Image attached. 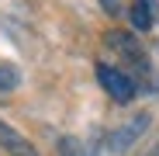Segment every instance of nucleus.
Here are the masks:
<instances>
[{"mask_svg": "<svg viewBox=\"0 0 159 156\" xmlns=\"http://www.w3.org/2000/svg\"><path fill=\"white\" fill-rule=\"evenodd\" d=\"M152 128V115L149 111H139V115H131V118H125L118 128H111L107 132V139H104V149H107L111 156H125V153H131L139 146V139Z\"/></svg>", "mask_w": 159, "mask_h": 156, "instance_id": "nucleus-1", "label": "nucleus"}, {"mask_svg": "<svg viewBox=\"0 0 159 156\" xmlns=\"http://www.w3.org/2000/svg\"><path fill=\"white\" fill-rule=\"evenodd\" d=\"M97 83L104 87V94H107L111 101H118V104H128L131 97L139 94L135 80H131L125 69L111 66V63H97Z\"/></svg>", "mask_w": 159, "mask_h": 156, "instance_id": "nucleus-2", "label": "nucleus"}, {"mask_svg": "<svg viewBox=\"0 0 159 156\" xmlns=\"http://www.w3.org/2000/svg\"><path fill=\"white\" fill-rule=\"evenodd\" d=\"M104 42H107L118 56H125L139 73H149V59H145V49H142L139 35H128V31H107V38H104Z\"/></svg>", "mask_w": 159, "mask_h": 156, "instance_id": "nucleus-3", "label": "nucleus"}, {"mask_svg": "<svg viewBox=\"0 0 159 156\" xmlns=\"http://www.w3.org/2000/svg\"><path fill=\"white\" fill-rule=\"evenodd\" d=\"M0 149L11 153V156H38V149H35L28 139H24L14 125H7L4 118H0Z\"/></svg>", "mask_w": 159, "mask_h": 156, "instance_id": "nucleus-4", "label": "nucleus"}, {"mask_svg": "<svg viewBox=\"0 0 159 156\" xmlns=\"http://www.w3.org/2000/svg\"><path fill=\"white\" fill-rule=\"evenodd\" d=\"M131 24H135V31H149L152 28V21H156V0H135L128 11Z\"/></svg>", "mask_w": 159, "mask_h": 156, "instance_id": "nucleus-5", "label": "nucleus"}, {"mask_svg": "<svg viewBox=\"0 0 159 156\" xmlns=\"http://www.w3.org/2000/svg\"><path fill=\"white\" fill-rule=\"evenodd\" d=\"M21 87V69L7 59H0V94H11Z\"/></svg>", "mask_w": 159, "mask_h": 156, "instance_id": "nucleus-6", "label": "nucleus"}, {"mask_svg": "<svg viewBox=\"0 0 159 156\" xmlns=\"http://www.w3.org/2000/svg\"><path fill=\"white\" fill-rule=\"evenodd\" d=\"M59 156H87V149L76 135H62L59 139Z\"/></svg>", "mask_w": 159, "mask_h": 156, "instance_id": "nucleus-7", "label": "nucleus"}, {"mask_svg": "<svg viewBox=\"0 0 159 156\" xmlns=\"http://www.w3.org/2000/svg\"><path fill=\"white\" fill-rule=\"evenodd\" d=\"M100 7H104V14L118 17V14H121V0H100Z\"/></svg>", "mask_w": 159, "mask_h": 156, "instance_id": "nucleus-8", "label": "nucleus"}]
</instances>
